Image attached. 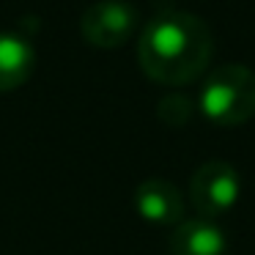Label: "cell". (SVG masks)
Masks as SVG:
<instances>
[{
    "instance_id": "cell-8",
    "label": "cell",
    "mask_w": 255,
    "mask_h": 255,
    "mask_svg": "<svg viewBox=\"0 0 255 255\" xmlns=\"http://www.w3.org/2000/svg\"><path fill=\"white\" fill-rule=\"evenodd\" d=\"M156 113H159V118L165 124H170V127H184V124L192 118V99H187L184 94H170L159 102Z\"/></svg>"
},
{
    "instance_id": "cell-6",
    "label": "cell",
    "mask_w": 255,
    "mask_h": 255,
    "mask_svg": "<svg viewBox=\"0 0 255 255\" xmlns=\"http://www.w3.org/2000/svg\"><path fill=\"white\" fill-rule=\"evenodd\" d=\"M228 239L211 220H181L170 233V255H225Z\"/></svg>"
},
{
    "instance_id": "cell-4",
    "label": "cell",
    "mask_w": 255,
    "mask_h": 255,
    "mask_svg": "<svg viewBox=\"0 0 255 255\" xmlns=\"http://www.w3.org/2000/svg\"><path fill=\"white\" fill-rule=\"evenodd\" d=\"M239 189L242 181L236 167L222 159H209L195 170L189 181V200L203 220H214L233 209V203L239 200Z\"/></svg>"
},
{
    "instance_id": "cell-1",
    "label": "cell",
    "mask_w": 255,
    "mask_h": 255,
    "mask_svg": "<svg viewBox=\"0 0 255 255\" xmlns=\"http://www.w3.org/2000/svg\"><path fill=\"white\" fill-rule=\"evenodd\" d=\"M214 52L211 28L189 11L167 8L145 22L137 61L145 77L162 85H187L206 72Z\"/></svg>"
},
{
    "instance_id": "cell-3",
    "label": "cell",
    "mask_w": 255,
    "mask_h": 255,
    "mask_svg": "<svg viewBox=\"0 0 255 255\" xmlns=\"http://www.w3.org/2000/svg\"><path fill=\"white\" fill-rule=\"evenodd\" d=\"M140 25V14L127 0H99L88 6L80 19V30L88 44L99 50H116L124 47Z\"/></svg>"
},
{
    "instance_id": "cell-5",
    "label": "cell",
    "mask_w": 255,
    "mask_h": 255,
    "mask_svg": "<svg viewBox=\"0 0 255 255\" xmlns=\"http://www.w3.org/2000/svg\"><path fill=\"white\" fill-rule=\"evenodd\" d=\"M134 209L151 225H173L184 217V198L167 178H145L134 189Z\"/></svg>"
},
{
    "instance_id": "cell-7",
    "label": "cell",
    "mask_w": 255,
    "mask_h": 255,
    "mask_svg": "<svg viewBox=\"0 0 255 255\" xmlns=\"http://www.w3.org/2000/svg\"><path fill=\"white\" fill-rule=\"evenodd\" d=\"M36 52L25 36L0 33V94L25 85L33 74Z\"/></svg>"
},
{
    "instance_id": "cell-2",
    "label": "cell",
    "mask_w": 255,
    "mask_h": 255,
    "mask_svg": "<svg viewBox=\"0 0 255 255\" xmlns=\"http://www.w3.org/2000/svg\"><path fill=\"white\" fill-rule=\"evenodd\" d=\"M198 107L217 127H239L255 116V72L244 63H222L203 80Z\"/></svg>"
}]
</instances>
